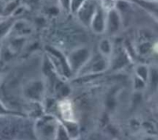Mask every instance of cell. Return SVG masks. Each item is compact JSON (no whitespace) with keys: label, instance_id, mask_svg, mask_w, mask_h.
I'll return each instance as SVG.
<instances>
[{"label":"cell","instance_id":"6da1fadb","mask_svg":"<svg viewBox=\"0 0 158 140\" xmlns=\"http://www.w3.org/2000/svg\"><path fill=\"white\" fill-rule=\"evenodd\" d=\"M60 112L63 119L67 122H73V113L71 104L69 102H63L60 105Z\"/></svg>","mask_w":158,"mask_h":140},{"label":"cell","instance_id":"7a4b0ae2","mask_svg":"<svg viewBox=\"0 0 158 140\" xmlns=\"http://www.w3.org/2000/svg\"><path fill=\"white\" fill-rule=\"evenodd\" d=\"M9 114H10V112H9V110L6 109V108L3 106L2 104L0 102V116H5Z\"/></svg>","mask_w":158,"mask_h":140},{"label":"cell","instance_id":"3957f363","mask_svg":"<svg viewBox=\"0 0 158 140\" xmlns=\"http://www.w3.org/2000/svg\"><path fill=\"white\" fill-rule=\"evenodd\" d=\"M154 50L156 51V52L158 53V43H157L155 45H154Z\"/></svg>","mask_w":158,"mask_h":140}]
</instances>
